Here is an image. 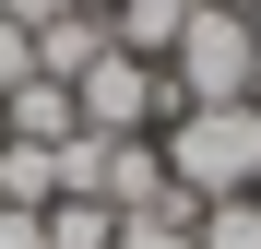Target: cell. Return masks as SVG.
<instances>
[{"instance_id":"obj_11","label":"cell","mask_w":261,"mask_h":249,"mask_svg":"<svg viewBox=\"0 0 261 249\" xmlns=\"http://www.w3.org/2000/svg\"><path fill=\"white\" fill-rule=\"evenodd\" d=\"M12 83H36V36L12 24V0H0V95H12Z\"/></svg>"},{"instance_id":"obj_13","label":"cell","mask_w":261,"mask_h":249,"mask_svg":"<svg viewBox=\"0 0 261 249\" xmlns=\"http://www.w3.org/2000/svg\"><path fill=\"white\" fill-rule=\"evenodd\" d=\"M249 95H261V0H249Z\"/></svg>"},{"instance_id":"obj_15","label":"cell","mask_w":261,"mask_h":249,"mask_svg":"<svg viewBox=\"0 0 261 249\" xmlns=\"http://www.w3.org/2000/svg\"><path fill=\"white\" fill-rule=\"evenodd\" d=\"M249 202H261V190H249Z\"/></svg>"},{"instance_id":"obj_1","label":"cell","mask_w":261,"mask_h":249,"mask_svg":"<svg viewBox=\"0 0 261 249\" xmlns=\"http://www.w3.org/2000/svg\"><path fill=\"white\" fill-rule=\"evenodd\" d=\"M154 154H166V178H178L190 202L261 190V95H238V107H178V119L154 131Z\"/></svg>"},{"instance_id":"obj_4","label":"cell","mask_w":261,"mask_h":249,"mask_svg":"<svg viewBox=\"0 0 261 249\" xmlns=\"http://www.w3.org/2000/svg\"><path fill=\"white\" fill-rule=\"evenodd\" d=\"M83 119H71V83H12V95H0V143H71Z\"/></svg>"},{"instance_id":"obj_8","label":"cell","mask_w":261,"mask_h":249,"mask_svg":"<svg viewBox=\"0 0 261 249\" xmlns=\"http://www.w3.org/2000/svg\"><path fill=\"white\" fill-rule=\"evenodd\" d=\"M190 226H202V202H190V190H166L154 214H119L107 249H190Z\"/></svg>"},{"instance_id":"obj_7","label":"cell","mask_w":261,"mask_h":249,"mask_svg":"<svg viewBox=\"0 0 261 249\" xmlns=\"http://www.w3.org/2000/svg\"><path fill=\"white\" fill-rule=\"evenodd\" d=\"M0 202L12 214H48L60 202V143H0Z\"/></svg>"},{"instance_id":"obj_10","label":"cell","mask_w":261,"mask_h":249,"mask_svg":"<svg viewBox=\"0 0 261 249\" xmlns=\"http://www.w3.org/2000/svg\"><path fill=\"white\" fill-rule=\"evenodd\" d=\"M107 237H119L107 202H48V249H107Z\"/></svg>"},{"instance_id":"obj_6","label":"cell","mask_w":261,"mask_h":249,"mask_svg":"<svg viewBox=\"0 0 261 249\" xmlns=\"http://www.w3.org/2000/svg\"><path fill=\"white\" fill-rule=\"evenodd\" d=\"M178 24H190V0H119V12H107V48H130V60H154V71H166Z\"/></svg>"},{"instance_id":"obj_9","label":"cell","mask_w":261,"mask_h":249,"mask_svg":"<svg viewBox=\"0 0 261 249\" xmlns=\"http://www.w3.org/2000/svg\"><path fill=\"white\" fill-rule=\"evenodd\" d=\"M190 249H261V202H249V190H238V202H202Z\"/></svg>"},{"instance_id":"obj_14","label":"cell","mask_w":261,"mask_h":249,"mask_svg":"<svg viewBox=\"0 0 261 249\" xmlns=\"http://www.w3.org/2000/svg\"><path fill=\"white\" fill-rule=\"evenodd\" d=\"M60 12H119V0H60Z\"/></svg>"},{"instance_id":"obj_2","label":"cell","mask_w":261,"mask_h":249,"mask_svg":"<svg viewBox=\"0 0 261 249\" xmlns=\"http://www.w3.org/2000/svg\"><path fill=\"white\" fill-rule=\"evenodd\" d=\"M71 119L95 143H154L166 119H178V83H166L154 60H130V48H107L95 71H71Z\"/></svg>"},{"instance_id":"obj_3","label":"cell","mask_w":261,"mask_h":249,"mask_svg":"<svg viewBox=\"0 0 261 249\" xmlns=\"http://www.w3.org/2000/svg\"><path fill=\"white\" fill-rule=\"evenodd\" d=\"M166 83H178V107H238L249 95V0H190Z\"/></svg>"},{"instance_id":"obj_12","label":"cell","mask_w":261,"mask_h":249,"mask_svg":"<svg viewBox=\"0 0 261 249\" xmlns=\"http://www.w3.org/2000/svg\"><path fill=\"white\" fill-rule=\"evenodd\" d=\"M0 249H48V214H12L0 202Z\"/></svg>"},{"instance_id":"obj_5","label":"cell","mask_w":261,"mask_h":249,"mask_svg":"<svg viewBox=\"0 0 261 249\" xmlns=\"http://www.w3.org/2000/svg\"><path fill=\"white\" fill-rule=\"evenodd\" d=\"M95 60H107V12H48V24H36V71H48V83L95 71Z\"/></svg>"}]
</instances>
